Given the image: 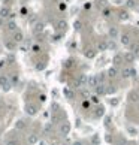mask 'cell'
<instances>
[{"label": "cell", "mask_w": 139, "mask_h": 145, "mask_svg": "<svg viewBox=\"0 0 139 145\" xmlns=\"http://www.w3.org/2000/svg\"><path fill=\"white\" fill-rule=\"evenodd\" d=\"M0 88L3 91H9L11 90V82H9L8 76H0Z\"/></svg>", "instance_id": "cell-1"}, {"label": "cell", "mask_w": 139, "mask_h": 145, "mask_svg": "<svg viewBox=\"0 0 139 145\" xmlns=\"http://www.w3.org/2000/svg\"><path fill=\"white\" fill-rule=\"evenodd\" d=\"M44 28H45V24H44V23H36L35 27H33V32H35L36 34H37V33H42V32H44Z\"/></svg>", "instance_id": "cell-2"}, {"label": "cell", "mask_w": 139, "mask_h": 145, "mask_svg": "<svg viewBox=\"0 0 139 145\" xmlns=\"http://www.w3.org/2000/svg\"><path fill=\"white\" fill-rule=\"evenodd\" d=\"M109 37L111 39H117L118 37V28L117 27H109Z\"/></svg>", "instance_id": "cell-3"}, {"label": "cell", "mask_w": 139, "mask_h": 145, "mask_svg": "<svg viewBox=\"0 0 139 145\" xmlns=\"http://www.w3.org/2000/svg\"><path fill=\"white\" fill-rule=\"evenodd\" d=\"M23 39H24V34L21 33V32H15V34H14V42L15 43L23 42Z\"/></svg>", "instance_id": "cell-4"}, {"label": "cell", "mask_w": 139, "mask_h": 145, "mask_svg": "<svg viewBox=\"0 0 139 145\" xmlns=\"http://www.w3.org/2000/svg\"><path fill=\"white\" fill-rule=\"evenodd\" d=\"M9 15H11L9 8H2V9H0V17H2V18H8Z\"/></svg>", "instance_id": "cell-5"}, {"label": "cell", "mask_w": 139, "mask_h": 145, "mask_svg": "<svg viewBox=\"0 0 139 145\" xmlns=\"http://www.w3.org/2000/svg\"><path fill=\"white\" fill-rule=\"evenodd\" d=\"M60 132L63 135H67V133H69V124H67V123H63L61 127H60Z\"/></svg>", "instance_id": "cell-6"}, {"label": "cell", "mask_w": 139, "mask_h": 145, "mask_svg": "<svg viewBox=\"0 0 139 145\" xmlns=\"http://www.w3.org/2000/svg\"><path fill=\"white\" fill-rule=\"evenodd\" d=\"M102 15H103L105 18H111V15H112V11L109 8H105V9H102Z\"/></svg>", "instance_id": "cell-7"}, {"label": "cell", "mask_w": 139, "mask_h": 145, "mask_svg": "<svg viewBox=\"0 0 139 145\" xmlns=\"http://www.w3.org/2000/svg\"><path fill=\"white\" fill-rule=\"evenodd\" d=\"M66 27H67V23H66L64 20H60V21L57 23V28H58V30H64Z\"/></svg>", "instance_id": "cell-8"}, {"label": "cell", "mask_w": 139, "mask_h": 145, "mask_svg": "<svg viewBox=\"0 0 139 145\" xmlns=\"http://www.w3.org/2000/svg\"><path fill=\"white\" fill-rule=\"evenodd\" d=\"M27 112H28V115H35L36 112H37V109H36V106H33V105H28L27 106Z\"/></svg>", "instance_id": "cell-9"}, {"label": "cell", "mask_w": 139, "mask_h": 145, "mask_svg": "<svg viewBox=\"0 0 139 145\" xmlns=\"http://www.w3.org/2000/svg\"><path fill=\"white\" fill-rule=\"evenodd\" d=\"M17 23H15V21H9L8 23V30H11V32H15V30H17Z\"/></svg>", "instance_id": "cell-10"}, {"label": "cell", "mask_w": 139, "mask_h": 145, "mask_svg": "<svg viewBox=\"0 0 139 145\" xmlns=\"http://www.w3.org/2000/svg\"><path fill=\"white\" fill-rule=\"evenodd\" d=\"M85 82H87V76H85V75H81V76H79V79H78V82H76V85H84V84H85Z\"/></svg>", "instance_id": "cell-11"}, {"label": "cell", "mask_w": 139, "mask_h": 145, "mask_svg": "<svg viewBox=\"0 0 139 145\" xmlns=\"http://www.w3.org/2000/svg\"><path fill=\"white\" fill-rule=\"evenodd\" d=\"M121 43L123 45H129V43H130V37H129V34H123L121 36Z\"/></svg>", "instance_id": "cell-12"}, {"label": "cell", "mask_w": 139, "mask_h": 145, "mask_svg": "<svg viewBox=\"0 0 139 145\" xmlns=\"http://www.w3.org/2000/svg\"><path fill=\"white\" fill-rule=\"evenodd\" d=\"M97 48H99V51H105V50L108 48V43L103 42V41H100V42L97 43Z\"/></svg>", "instance_id": "cell-13"}, {"label": "cell", "mask_w": 139, "mask_h": 145, "mask_svg": "<svg viewBox=\"0 0 139 145\" xmlns=\"http://www.w3.org/2000/svg\"><path fill=\"white\" fill-rule=\"evenodd\" d=\"M114 63H115V64H121L123 63V55L121 54H115V57H114Z\"/></svg>", "instance_id": "cell-14"}, {"label": "cell", "mask_w": 139, "mask_h": 145, "mask_svg": "<svg viewBox=\"0 0 139 145\" xmlns=\"http://www.w3.org/2000/svg\"><path fill=\"white\" fill-rule=\"evenodd\" d=\"M64 96H66L67 99H73V91H72L70 88H67V87H66V88H64Z\"/></svg>", "instance_id": "cell-15"}, {"label": "cell", "mask_w": 139, "mask_h": 145, "mask_svg": "<svg viewBox=\"0 0 139 145\" xmlns=\"http://www.w3.org/2000/svg\"><path fill=\"white\" fill-rule=\"evenodd\" d=\"M97 82H99L97 76H91L90 79H88V84H90L91 87H96V85H97Z\"/></svg>", "instance_id": "cell-16"}, {"label": "cell", "mask_w": 139, "mask_h": 145, "mask_svg": "<svg viewBox=\"0 0 139 145\" xmlns=\"http://www.w3.org/2000/svg\"><path fill=\"white\" fill-rule=\"evenodd\" d=\"M94 54H96L94 48H90V46H88L87 50H85V55H87V57H94Z\"/></svg>", "instance_id": "cell-17"}, {"label": "cell", "mask_w": 139, "mask_h": 145, "mask_svg": "<svg viewBox=\"0 0 139 145\" xmlns=\"http://www.w3.org/2000/svg\"><path fill=\"white\" fill-rule=\"evenodd\" d=\"M130 73H135V70H133V69H124V70H123V76H124V78L130 76Z\"/></svg>", "instance_id": "cell-18"}, {"label": "cell", "mask_w": 139, "mask_h": 145, "mask_svg": "<svg viewBox=\"0 0 139 145\" xmlns=\"http://www.w3.org/2000/svg\"><path fill=\"white\" fill-rule=\"evenodd\" d=\"M36 142H37V136H36V135H30V136H28V144H36Z\"/></svg>", "instance_id": "cell-19"}, {"label": "cell", "mask_w": 139, "mask_h": 145, "mask_svg": "<svg viewBox=\"0 0 139 145\" xmlns=\"http://www.w3.org/2000/svg\"><path fill=\"white\" fill-rule=\"evenodd\" d=\"M133 59H135V54H133V52H127V54H126V60H127L129 63H132Z\"/></svg>", "instance_id": "cell-20"}, {"label": "cell", "mask_w": 139, "mask_h": 145, "mask_svg": "<svg viewBox=\"0 0 139 145\" xmlns=\"http://www.w3.org/2000/svg\"><path fill=\"white\" fill-rule=\"evenodd\" d=\"M108 75H109L111 78H114L115 75H117V69H115V67H111L109 70H108Z\"/></svg>", "instance_id": "cell-21"}, {"label": "cell", "mask_w": 139, "mask_h": 145, "mask_svg": "<svg viewBox=\"0 0 139 145\" xmlns=\"http://www.w3.org/2000/svg\"><path fill=\"white\" fill-rule=\"evenodd\" d=\"M6 48H8V50H14V48H15V42H14V41L6 42Z\"/></svg>", "instance_id": "cell-22"}, {"label": "cell", "mask_w": 139, "mask_h": 145, "mask_svg": "<svg viewBox=\"0 0 139 145\" xmlns=\"http://www.w3.org/2000/svg\"><path fill=\"white\" fill-rule=\"evenodd\" d=\"M106 3H108L106 0H99V6H100L102 9H105V8H106Z\"/></svg>", "instance_id": "cell-23"}, {"label": "cell", "mask_w": 139, "mask_h": 145, "mask_svg": "<svg viewBox=\"0 0 139 145\" xmlns=\"http://www.w3.org/2000/svg\"><path fill=\"white\" fill-rule=\"evenodd\" d=\"M129 8H135V0H127V3H126Z\"/></svg>", "instance_id": "cell-24"}, {"label": "cell", "mask_w": 139, "mask_h": 145, "mask_svg": "<svg viewBox=\"0 0 139 145\" xmlns=\"http://www.w3.org/2000/svg\"><path fill=\"white\" fill-rule=\"evenodd\" d=\"M17 127L18 129H23V127H24V121H23V120H19V121L17 123Z\"/></svg>", "instance_id": "cell-25"}, {"label": "cell", "mask_w": 139, "mask_h": 145, "mask_svg": "<svg viewBox=\"0 0 139 145\" xmlns=\"http://www.w3.org/2000/svg\"><path fill=\"white\" fill-rule=\"evenodd\" d=\"M130 99H132V100H138V96H136V93H132L130 94Z\"/></svg>", "instance_id": "cell-26"}, {"label": "cell", "mask_w": 139, "mask_h": 145, "mask_svg": "<svg viewBox=\"0 0 139 145\" xmlns=\"http://www.w3.org/2000/svg\"><path fill=\"white\" fill-rule=\"evenodd\" d=\"M6 145H18V142H17V141H8Z\"/></svg>", "instance_id": "cell-27"}, {"label": "cell", "mask_w": 139, "mask_h": 145, "mask_svg": "<svg viewBox=\"0 0 139 145\" xmlns=\"http://www.w3.org/2000/svg\"><path fill=\"white\" fill-rule=\"evenodd\" d=\"M12 82H14V84H17L18 82V76L17 75H12Z\"/></svg>", "instance_id": "cell-28"}, {"label": "cell", "mask_w": 139, "mask_h": 145, "mask_svg": "<svg viewBox=\"0 0 139 145\" xmlns=\"http://www.w3.org/2000/svg\"><path fill=\"white\" fill-rule=\"evenodd\" d=\"M45 99H46L45 94H41V96H39V100H41V102H45Z\"/></svg>", "instance_id": "cell-29"}, {"label": "cell", "mask_w": 139, "mask_h": 145, "mask_svg": "<svg viewBox=\"0 0 139 145\" xmlns=\"http://www.w3.org/2000/svg\"><path fill=\"white\" fill-rule=\"evenodd\" d=\"M126 17H127V14H126V12H121V14H120V18H121V20H124Z\"/></svg>", "instance_id": "cell-30"}, {"label": "cell", "mask_w": 139, "mask_h": 145, "mask_svg": "<svg viewBox=\"0 0 139 145\" xmlns=\"http://www.w3.org/2000/svg\"><path fill=\"white\" fill-rule=\"evenodd\" d=\"M39 50H41V48H39L37 45H35V46H33V51H35V52H39Z\"/></svg>", "instance_id": "cell-31"}, {"label": "cell", "mask_w": 139, "mask_h": 145, "mask_svg": "<svg viewBox=\"0 0 139 145\" xmlns=\"http://www.w3.org/2000/svg\"><path fill=\"white\" fill-rule=\"evenodd\" d=\"M75 28H81V23H79V21L75 23Z\"/></svg>", "instance_id": "cell-32"}, {"label": "cell", "mask_w": 139, "mask_h": 145, "mask_svg": "<svg viewBox=\"0 0 139 145\" xmlns=\"http://www.w3.org/2000/svg\"><path fill=\"white\" fill-rule=\"evenodd\" d=\"M2 24H3V18L0 17V27H2Z\"/></svg>", "instance_id": "cell-33"}, {"label": "cell", "mask_w": 139, "mask_h": 145, "mask_svg": "<svg viewBox=\"0 0 139 145\" xmlns=\"http://www.w3.org/2000/svg\"><path fill=\"white\" fill-rule=\"evenodd\" d=\"M41 145H46V142L45 141H41Z\"/></svg>", "instance_id": "cell-34"}, {"label": "cell", "mask_w": 139, "mask_h": 145, "mask_svg": "<svg viewBox=\"0 0 139 145\" xmlns=\"http://www.w3.org/2000/svg\"><path fill=\"white\" fill-rule=\"evenodd\" d=\"M75 145H82V144H81V142H76V144H75Z\"/></svg>", "instance_id": "cell-35"}]
</instances>
